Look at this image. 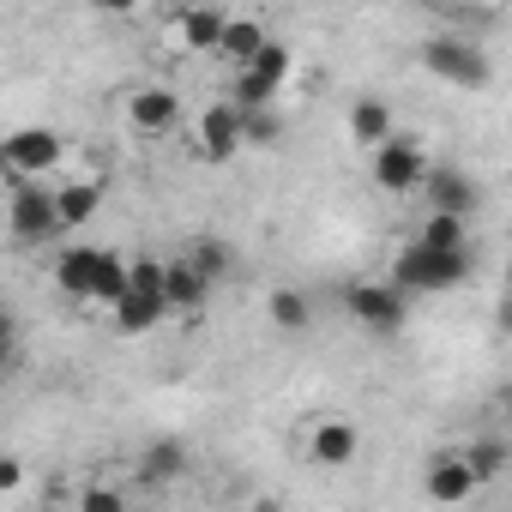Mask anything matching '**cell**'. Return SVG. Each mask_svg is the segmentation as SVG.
Segmentation results:
<instances>
[{
  "label": "cell",
  "instance_id": "cell-1",
  "mask_svg": "<svg viewBox=\"0 0 512 512\" xmlns=\"http://www.w3.org/2000/svg\"><path fill=\"white\" fill-rule=\"evenodd\" d=\"M392 284H404L410 296H446L458 284H470V247H434V241H410L392 260Z\"/></svg>",
  "mask_w": 512,
  "mask_h": 512
},
{
  "label": "cell",
  "instance_id": "cell-2",
  "mask_svg": "<svg viewBox=\"0 0 512 512\" xmlns=\"http://www.w3.org/2000/svg\"><path fill=\"white\" fill-rule=\"evenodd\" d=\"M7 229H13L19 247H49L55 235H67L55 175L49 181H7Z\"/></svg>",
  "mask_w": 512,
  "mask_h": 512
},
{
  "label": "cell",
  "instance_id": "cell-3",
  "mask_svg": "<svg viewBox=\"0 0 512 512\" xmlns=\"http://www.w3.org/2000/svg\"><path fill=\"white\" fill-rule=\"evenodd\" d=\"M344 314H350L362 332L392 338V332L410 326V290L392 284V278H356V284H344Z\"/></svg>",
  "mask_w": 512,
  "mask_h": 512
},
{
  "label": "cell",
  "instance_id": "cell-4",
  "mask_svg": "<svg viewBox=\"0 0 512 512\" xmlns=\"http://www.w3.org/2000/svg\"><path fill=\"white\" fill-rule=\"evenodd\" d=\"M115 109H121V121H127V133L133 139H175L181 127H187V103L169 91V85H127L121 97H115Z\"/></svg>",
  "mask_w": 512,
  "mask_h": 512
},
{
  "label": "cell",
  "instance_id": "cell-5",
  "mask_svg": "<svg viewBox=\"0 0 512 512\" xmlns=\"http://www.w3.org/2000/svg\"><path fill=\"white\" fill-rule=\"evenodd\" d=\"M428 169H434V157H428V145H422V139H410V133H392L386 145H374V151H368V181H374L380 193H392V199L422 193Z\"/></svg>",
  "mask_w": 512,
  "mask_h": 512
},
{
  "label": "cell",
  "instance_id": "cell-6",
  "mask_svg": "<svg viewBox=\"0 0 512 512\" xmlns=\"http://www.w3.org/2000/svg\"><path fill=\"white\" fill-rule=\"evenodd\" d=\"M67 163V139L61 127H13L7 145H0V169L7 181H49Z\"/></svg>",
  "mask_w": 512,
  "mask_h": 512
},
{
  "label": "cell",
  "instance_id": "cell-7",
  "mask_svg": "<svg viewBox=\"0 0 512 512\" xmlns=\"http://www.w3.org/2000/svg\"><path fill=\"white\" fill-rule=\"evenodd\" d=\"M422 67L452 85V91H488L494 85V61L482 43H464V37H428L422 43Z\"/></svg>",
  "mask_w": 512,
  "mask_h": 512
},
{
  "label": "cell",
  "instance_id": "cell-8",
  "mask_svg": "<svg viewBox=\"0 0 512 512\" xmlns=\"http://www.w3.org/2000/svg\"><path fill=\"white\" fill-rule=\"evenodd\" d=\"M290 73H296V49L272 37V43H266L260 55H253L247 67H235L229 97H235L241 109H272V103H278V91L290 85Z\"/></svg>",
  "mask_w": 512,
  "mask_h": 512
},
{
  "label": "cell",
  "instance_id": "cell-9",
  "mask_svg": "<svg viewBox=\"0 0 512 512\" xmlns=\"http://www.w3.org/2000/svg\"><path fill=\"white\" fill-rule=\"evenodd\" d=\"M241 145H247V109L235 97H217L193 115V151L205 163H229V157H241Z\"/></svg>",
  "mask_w": 512,
  "mask_h": 512
},
{
  "label": "cell",
  "instance_id": "cell-10",
  "mask_svg": "<svg viewBox=\"0 0 512 512\" xmlns=\"http://www.w3.org/2000/svg\"><path fill=\"white\" fill-rule=\"evenodd\" d=\"M302 458L314 470H350L362 458V428L350 416H314L302 428Z\"/></svg>",
  "mask_w": 512,
  "mask_h": 512
},
{
  "label": "cell",
  "instance_id": "cell-11",
  "mask_svg": "<svg viewBox=\"0 0 512 512\" xmlns=\"http://www.w3.org/2000/svg\"><path fill=\"white\" fill-rule=\"evenodd\" d=\"M476 488H482V476L470 470L464 446H434V452L422 458V494H428V500L458 506V500H470Z\"/></svg>",
  "mask_w": 512,
  "mask_h": 512
},
{
  "label": "cell",
  "instance_id": "cell-12",
  "mask_svg": "<svg viewBox=\"0 0 512 512\" xmlns=\"http://www.w3.org/2000/svg\"><path fill=\"white\" fill-rule=\"evenodd\" d=\"M169 31H175V49L181 55H217V43L229 31V13L217 7V0H187Z\"/></svg>",
  "mask_w": 512,
  "mask_h": 512
},
{
  "label": "cell",
  "instance_id": "cell-13",
  "mask_svg": "<svg viewBox=\"0 0 512 512\" xmlns=\"http://www.w3.org/2000/svg\"><path fill=\"white\" fill-rule=\"evenodd\" d=\"M211 290H217V278L193 260V253H175V260H169V278H163L169 308H175V314H187V320H199V314H205V302H211Z\"/></svg>",
  "mask_w": 512,
  "mask_h": 512
},
{
  "label": "cell",
  "instance_id": "cell-14",
  "mask_svg": "<svg viewBox=\"0 0 512 512\" xmlns=\"http://www.w3.org/2000/svg\"><path fill=\"white\" fill-rule=\"evenodd\" d=\"M55 290L73 296V302H91L97 296V278H103V247H67L55 253Z\"/></svg>",
  "mask_w": 512,
  "mask_h": 512
},
{
  "label": "cell",
  "instance_id": "cell-15",
  "mask_svg": "<svg viewBox=\"0 0 512 512\" xmlns=\"http://www.w3.org/2000/svg\"><path fill=\"white\" fill-rule=\"evenodd\" d=\"M422 205L428 211H452V217H470L476 211V181L452 163H434L428 181H422Z\"/></svg>",
  "mask_w": 512,
  "mask_h": 512
},
{
  "label": "cell",
  "instance_id": "cell-16",
  "mask_svg": "<svg viewBox=\"0 0 512 512\" xmlns=\"http://www.w3.org/2000/svg\"><path fill=\"white\" fill-rule=\"evenodd\" d=\"M55 199H61V217H67V229H79V223H91V217L103 211V199H109V181H103V175H61V181H55Z\"/></svg>",
  "mask_w": 512,
  "mask_h": 512
},
{
  "label": "cell",
  "instance_id": "cell-17",
  "mask_svg": "<svg viewBox=\"0 0 512 512\" xmlns=\"http://www.w3.org/2000/svg\"><path fill=\"white\" fill-rule=\"evenodd\" d=\"M392 133H398V109H392L386 97H356V103H350V139H356L362 151L386 145Z\"/></svg>",
  "mask_w": 512,
  "mask_h": 512
},
{
  "label": "cell",
  "instance_id": "cell-18",
  "mask_svg": "<svg viewBox=\"0 0 512 512\" xmlns=\"http://www.w3.org/2000/svg\"><path fill=\"white\" fill-rule=\"evenodd\" d=\"M163 314H175L169 308V296H145V290H127L115 308H109V320H115V332L121 338H145V332H157V320Z\"/></svg>",
  "mask_w": 512,
  "mask_h": 512
},
{
  "label": "cell",
  "instance_id": "cell-19",
  "mask_svg": "<svg viewBox=\"0 0 512 512\" xmlns=\"http://www.w3.org/2000/svg\"><path fill=\"white\" fill-rule=\"evenodd\" d=\"M272 43V31H266V19H253V13H241V19H229V31H223V43H217V55L229 61V67H247L253 55H260Z\"/></svg>",
  "mask_w": 512,
  "mask_h": 512
},
{
  "label": "cell",
  "instance_id": "cell-20",
  "mask_svg": "<svg viewBox=\"0 0 512 512\" xmlns=\"http://www.w3.org/2000/svg\"><path fill=\"white\" fill-rule=\"evenodd\" d=\"M181 470H187V446H181V440H151V446L139 452V482H151V488L175 482Z\"/></svg>",
  "mask_w": 512,
  "mask_h": 512
},
{
  "label": "cell",
  "instance_id": "cell-21",
  "mask_svg": "<svg viewBox=\"0 0 512 512\" xmlns=\"http://www.w3.org/2000/svg\"><path fill=\"white\" fill-rule=\"evenodd\" d=\"M464 458H470V470H476L482 482H500V476L512 470V440H506V434H476V440L464 446Z\"/></svg>",
  "mask_w": 512,
  "mask_h": 512
},
{
  "label": "cell",
  "instance_id": "cell-22",
  "mask_svg": "<svg viewBox=\"0 0 512 512\" xmlns=\"http://www.w3.org/2000/svg\"><path fill=\"white\" fill-rule=\"evenodd\" d=\"M266 320H272L278 332L302 338V332L314 326V302H308L302 290H272V302H266Z\"/></svg>",
  "mask_w": 512,
  "mask_h": 512
},
{
  "label": "cell",
  "instance_id": "cell-23",
  "mask_svg": "<svg viewBox=\"0 0 512 512\" xmlns=\"http://www.w3.org/2000/svg\"><path fill=\"white\" fill-rule=\"evenodd\" d=\"M187 253H193V260H199L217 284L235 272V247H229V241H217V235H193V241H187Z\"/></svg>",
  "mask_w": 512,
  "mask_h": 512
},
{
  "label": "cell",
  "instance_id": "cell-24",
  "mask_svg": "<svg viewBox=\"0 0 512 512\" xmlns=\"http://www.w3.org/2000/svg\"><path fill=\"white\" fill-rule=\"evenodd\" d=\"M422 241H434V247H470V217L428 211V217H422Z\"/></svg>",
  "mask_w": 512,
  "mask_h": 512
},
{
  "label": "cell",
  "instance_id": "cell-25",
  "mask_svg": "<svg viewBox=\"0 0 512 512\" xmlns=\"http://www.w3.org/2000/svg\"><path fill=\"white\" fill-rule=\"evenodd\" d=\"M73 506H79V512H121V506H127V488L91 482V488H79V494H73Z\"/></svg>",
  "mask_w": 512,
  "mask_h": 512
},
{
  "label": "cell",
  "instance_id": "cell-26",
  "mask_svg": "<svg viewBox=\"0 0 512 512\" xmlns=\"http://www.w3.org/2000/svg\"><path fill=\"white\" fill-rule=\"evenodd\" d=\"M25 488V464L19 458H0V500H13Z\"/></svg>",
  "mask_w": 512,
  "mask_h": 512
},
{
  "label": "cell",
  "instance_id": "cell-27",
  "mask_svg": "<svg viewBox=\"0 0 512 512\" xmlns=\"http://www.w3.org/2000/svg\"><path fill=\"white\" fill-rule=\"evenodd\" d=\"M91 13H109V19H127V13H139V0H85Z\"/></svg>",
  "mask_w": 512,
  "mask_h": 512
},
{
  "label": "cell",
  "instance_id": "cell-28",
  "mask_svg": "<svg viewBox=\"0 0 512 512\" xmlns=\"http://www.w3.org/2000/svg\"><path fill=\"white\" fill-rule=\"evenodd\" d=\"M494 416H500V428L512 434V380H506V386L494 392Z\"/></svg>",
  "mask_w": 512,
  "mask_h": 512
},
{
  "label": "cell",
  "instance_id": "cell-29",
  "mask_svg": "<svg viewBox=\"0 0 512 512\" xmlns=\"http://www.w3.org/2000/svg\"><path fill=\"white\" fill-rule=\"evenodd\" d=\"M500 332H506V338H512V296H506V302H500Z\"/></svg>",
  "mask_w": 512,
  "mask_h": 512
},
{
  "label": "cell",
  "instance_id": "cell-30",
  "mask_svg": "<svg viewBox=\"0 0 512 512\" xmlns=\"http://www.w3.org/2000/svg\"><path fill=\"white\" fill-rule=\"evenodd\" d=\"M488 7H494V0H488Z\"/></svg>",
  "mask_w": 512,
  "mask_h": 512
}]
</instances>
